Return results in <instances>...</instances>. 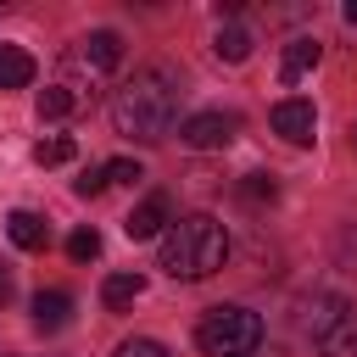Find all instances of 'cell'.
<instances>
[{
    "label": "cell",
    "instance_id": "cell-19",
    "mask_svg": "<svg viewBox=\"0 0 357 357\" xmlns=\"http://www.w3.org/2000/svg\"><path fill=\"white\" fill-rule=\"evenodd\" d=\"M134 178H145V173H139V162H128V156L106 162V184H134Z\"/></svg>",
    "mask_w": 357,
    "mask_h": 357
},
{
    "label": "cell",
    "instance_id": "cell-17",
    "mask_svg": "<svg viewBox=\"0 0 357 357\" xmlns=\"http://www.w3.org/2000/svg\"><path fill=\"white\" fill-rule=\"evenodd\" d=\"M73 151H78V145H73L67 134H45V139L33 145V162H39V167H61V162H73Z\"/></svg>",
    "mask_w": 357,
    "mask_h": 357
},
{
    "label": "cell",
    "instance_id": "cell-22",
    "mask_svg": "<svg viewBox=\"0 0 357 357\" xmlns=\"http://www.w3.org/2000/svg\"><path fill=\"white\" fill-rule=\"evenodd\" d=\"M117 357H167V346L162 340H123Z\"/></svg>",
    "mask_w": 357,
    "mask_h": 357
},
{
    "label": "cell",
    "instance_id": "cell-8",
    "mask_svg": "<svg viewBox=\"0 0 357 357\" xmlns=\"http://www.w3.org/2000/svg\"><path fill=\"white\" fill-rule=\"evenodd\" d=\"M318 56H324V50H318V39H312V33H296V39L284 45V56H279V78H284V84L307 78V73L318 67Z\"/></svg>",
    "mask_w": 357,
    "mask_h": 357
},
{
    "label": "cell",
    "instance_id": "cell-4",
    "mask_svg": "<svg viewBox=\"0 0 357 357\" xmlns=\"http://www.w3.org/2000/svg\"><path fill=\"white\" fill-rule=\"evenodd\" d=\"M123 61V39L112 33V28H95V33H84L67 56H61V84L67 89H89V84H100V78H112V67Z\"/></svg>",
    "mask_w": 357,
    "mask_h": 357
},
{
    "label": "cell",
    "instance_id": "cell-10",
    "mask_svg": "<svg viewBox=\"0 0 357 357\" xmlns=\"http://www.w3.org/2000/svg\"><path fill=\"white\" fill-rule=\"evenodd\" d=\"M162 223H167V201L151 195V201H139V206L123 218V234H128V240H151V234H162Z\"/></svg>",
    "mask_w": 357,
    "mask_h": 357
},
{
    "label": "cell",
    "instance_id": "cell-24",
    "mask_svg": "<svg viewBox=\"0 0 357 357\" xmlns=\"http://www.w3.org/2000/svg\"><path fill=\"white\" fill-rule=\"evenodd\" d=\"M340 17H346V22L357 28V0H346V11H340Z\"/></svg>",
    "mask_w": 357,
    "mask_h": 357
},
{
    "label": "cell",
    "instance_id": "cell-1",
    "mask_svg": "<svg viewBox=\"0 0 357 357\" xmlns=\"http://www.w3.org/2000/svg\"><path fill=\"white\" fill-rule=\"evenodd\" d=\"M178 100H184L178 73L151 61V67H139L123 89H112V128L128 134V139H139V145H156V139L173 134V123H178Z\"/></svg>",
    "mask_w": 357,
    "mask_h": 357
},
{
    "label": "cell",
    "instance_id": "cell-18",
    "mask_svg": "<svg viewBox=\"0 0 357 357\" xmlns=\"http://www.w3.org/2000/svg\"><path fill=\"white\" fill-rule=\"evenodd\" d=\"M67 257H73V262H95V257H100V234H95V229H73V234H67Z\"/></svg>",
    "mask_w": 357,
    "mask_h": 357
},
{
    "label": "cell",
    "instance_id": "cell-12",
    "mask_svg": "<svg viewBox=\"0 0 357 357\" xmlns=\"http://www.w3.org/2000/svg\"><path fill=\"white\" fill-rule=\"evenodd\" d=\"M78 106H84V95H78V89H67V84L39 89V123H61V117H73Z\"/></svg>",
    "mask_w": 357,
    "mask_h": 357
},
{
    "label": "cell",
    "instance_id": "cell-9",
    "mask_svg": "<svg viewBox=\"0 0 357 357\" xmlns=\"http://www.w3.org/2000/svg\"><path fill=\"white\" fill-rule=\"evenodd\" d=\"M312 346H318V357H357V312H340Z\"/></svg>",
    "mask_w": 357,
    "mask_h": 357
},
{
    "label": "cell",
    "instance_id": "cell-7",
    "mask_svg": "<svg viewBox=\"0 0 357 357\" xmlns=\"http://www.w3.org/2000/svg\"><path fill=\"white\" fill-rule=\"evenodd\" d=\"M6 234H11L17 251H45V245H50V223H45L39 212H28V206L6 212Z\"/></svg>",
    "mask_w": 357,
    "mask_h": 357
},
{
    "label": "cell",
    "instance_id": "cell-15",
    "mask_svg": "<svg viewBox=\"0 0 357 357\" xmlns=\"http://www.w3.org/2000/svg\"><path fill=\"white\" fill-rule=\"evenodd\" d=\"M340 312H351V307H346V301H340V296H318V301H312V307H307V335H312V340H318V335H324V329H329V324H335V318H340Z\"/></svg>",
    "mask_w": 357,
    "mask_h": 357
},
{
    "label": "cell",
    "instance_id": "cell-14",
    "mask_svg": "<svg viewBox=\"0 0 357 357\" xmlns=\"http://www.w3.org/2000/svg\"><path fill=\"white\" fill-rule=\"evenodd\" d=\"M145 296V279L139 273H106V284H100V301L117 312V307H134Z\"/></svg>",
    "mask_w": 357,
    "mask_h": 357
},
{
    "label": "cell",
    "instance_id": "cell-6",
    "mask_svg": "<svg viewBox=\"0 0 357 357\" xmlns=\"http://www.w3.org/2000/svg\"><path fill=\"white\" fill-rule=\"evenodd\" d=\"M268 123H273V134H284L290 145H312V134H318V112H312V100H301V95L279 100V106L268 112Z\"/></svg>",
    "mask_w": 357,
    "mask_h": 357
},
{
    "label": "cell",
    "instance_id": "cell-21",
    "mask_svg": "<svg viewBox=\"0 0 357 357\" xmlns=\"http://www.w3.org/2000/svg\"><path fill=\"white\" fill-rule=\"evenodd\" d=\"M240 195H245V201H273V178H268V173H245Z\"/></svg>",
    "mask_w": 357,
    "mask_h": 357
},
{
    "label": "cell",
    "instance_id": "cell-2",
    "mask_svg": "<svg viewBox=\"0 0 357 357\" xmlns=\"http://www.w3.org/2000/svg\"><path fill=\"white\" fill-rule=\"evenodd\" d=\"M223 262H229V234H223V223H218L212 212H190V218H173V223L162 229L156 268H162L167 279L195 284V279H212Z\"/></svg>",
    "mask_w": 357,
    "mask_h": 357
},
{
    "label": "cell",
    "instance_id": "cell-11",
    "mask_svg": "<svg viewBox=\"0 0 357 357\" xmlns=\"http://www.w3.org/2000/svg\"><path fill=\"white\" fill-rule=\"evenodd\" d=\"M28 84H33V56L22 45H0V95L28 89Z\"/></svg>",
    "mask_w": 357,
    "mask_h": 357
},
{
    "label": "cell",
    "instance_id": "cell-3",
    "mask_svg": "<svg viewBox=\"0 0 357 357\" xmlns=\"http://www.w3.org/2000/svg\"><path fill=\"white\" fill-rule=\"evenodd\" d=\"M195 346H201V357H257L262 318L251 307H212L195 324Z\"/></svg>",
    "mask_w": 357,
    "mask_h": 357
},
{
    "label": "cell",
    "instance_id": "cell-5",
    "mask_svg": "<svg viewBox=\"0 0 357 357\" xmlns=\"http://www.w3.org/2000/svg\"><path fill=\"white\" fill-rule=\"evenodd\" d=\"M234 134H240V117H234V112H223V106L195 112V117H184V123H178V139H184L190 151H223Z\"/></svg>",
    "mask_w": 357,
    "mask_h": 357
},
{
    "label": "cell",
    "instance_id": "cell-23",
    "mask_svg": "<svg viewBox=\"0 0 357 357\" xmlns=\"http://www.w3.org/2000/svg\"><path fill=\"white\" fill-rule=\"evenodd\" d=\"M0 301H11V273L0 268Z\"/></svg>",
    "mask_w": 357,
    "mask_h": 357
},
{
    "label": "cell",
    "instance_id": "cell-16",
    "mask_svg": "<svg viewBox=\"0 0 357 357\" xmlns=\"http://www.w3.org/2000/svg\"><path fill=\"white\" fill-rule=\"evenodd\" d=\"M212 50H218L223 61H245V56H251V33L229 22V28H218V39H212Z\"/></svg>",
    "mask_w": 357,
    "mask_h": 357
},
{
    "label": "cell",
    "instance_id": "cell-20",
    "mask_svg": "<svg viewBox=\"0 0 357 357\" xmlns=\"http://www.w3.org/2000/svg\"><path fill=\"white\" fill-rule=\"evenodd\" d=\"M73 190H78L84 201H89V195H100V190H106V167H84V173L73 178Z\"/></svg>",
    "mask_w": 357,
    "mask_h": 357
},
{
    "label": "cell",
    "instance_id": "cell-13",
    "mask_svg": "<svg viewBox=\"0 0 357 357\" xmlns=\"http://www.w3.org/2000/svg\"><path fill=\"white\" fill-rule=\"evenodd\" d=\"M67 318H73V296L67 290H39L33 296V324L39 329H61Z\"/></svg>",
    "mask_w": 357,
    "mask_h": 357
}]
</instances>
